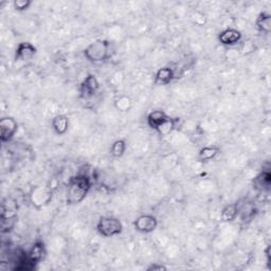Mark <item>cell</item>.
Returning a JSON list of instances; mask_svg holds the SVG:
<instances>
[{
    "label": "cell",
    "mask_w": 271,
    "mask_h": 271,
    "mask_svg": "<svg viewBox=\"0 0 271 271\" xmlns=\"http://www.w3.org/2000/svg\"><path fill=\"white\" fill-rule=\"evenodd\" d=\"M69 118L65 115H57L52 119L51 126L58 136H64L69 128Z\"/></svg>",
    "instance_id": "obj_15"
},
{
    "label": "cell",
    "mask_w": 271,
    "mask_h": 271,
    "mask_svg": "<svg viewBox=\"0 0 271 271\" xmlns=\"http://www.w3.org/2000/svg\"><path fill=\"white\" fill-rule=\"evenodd\" d=\"M178 121H179V119H177V118H171L170 117L156 131L159 134H161V136H163V137H165V136H168L170 133L173 132V130L175 129V127L177 125Z\"/></svg>",
    "instance_id": "obj_20"
},
{
    "label": "cell",
    "mask_w": 271,
    "mask_h": 271,
    "mask_svg": "<svg viewBox=\"0 0 271 271\" xmlns=\"http://www.w3.org/2000/svg\"><path fill=\"white\" fill-rule=\"evenodd\" d=\"M158 227V219L153 214H142L133 221V228L140 233L149 234L154 232Z\"/></svg>",
    "instance_id": "obj_4"
},
{
    "label": "cell",
    "mask_w": 271,
    "mask_h": 271,
    "mask_svg": "<svg viewBox=\"0 0 271 271\" xmlns=\"http://www.w3.org/2000/svg\"><path fill=\"white\" fill-rule=\"evenodd\" d=\"M38 53V49L31 43H20L15 50V60L26 61L32 59Z\"/></svg>",
    "instance_id": "obj_10"
},
{
    "label": "cell",
    "mask_w": 271,
    "mask_h": 271,
    "mask_svg": "<svg viewBox=\"0 0 271 271\" xmlns=\"http://www.w3.org/2000/svg\"><path fill=\"white\" fill-rule=\"evenodd\" d=\"M256 29L264 33L269 34L271 32V15L268 12H261L255 19Z\"/></svg>",
    "instance_id": "obj_16"
},
{
    "label": "cell",
    "mask_w": 271,
    "mask_h": 271,
    "mask_svg": "<svg viewBox=\"0 0 271 271\" xmlns=\"http://www.w3.org/2000/svg\"><path fill=\"white\" fill-rule=\"evenodd\" d=\"M236 206L239 210L238 217L242 219L243 223H250L257 214V208L252 201L242 199L236 202Z\"/></svg>",
    "instance_id": "obj_8"
},
{
    "label": "cell",
    "mask_w": 271,
    "mask_h": 271,
    "mask_svg": "<svg viewBox=\"0 0 271 271\" xmlns=\"http://www.w3.org/2000/svg\"><path fill=\"white\" fill-rule=\"evenodd\" d=\"M238 216H239V210L236 202L225 206L220 212V220L224 221V223H232V221L236 219Z\"/></svg>",
    "instance_id": "obj_17"
},
{
    "label": "cell",
    "mask_w": 271,
    "mask_h": 271,
    "mask_svg": "<svg viewBox=\"0 0 271 271\" xmlns=\"http://www.w3.org/2000/svg\"><path fill=\"white\" fill-rule=\"evenodd\" d=\"M271 186V174L269 170L262 171L253 179V189L258 192H269Z\"/></svg>",
    "instance_id": "obj_13"
},
{
    "label": "cell",
    "mask_w": 271,
    "mask_h": 271,
    "mask_svg": "<svg viewBox=\"0 0 271 271\" xmlns=\"http://www.w3.org/2000/svg\"><path fill=\"white\" fill-rule=\"evenodd\" d=\"M46 255H47L46 246L45 243L42 241L35 242L32 245V247L28 250V256L30 258V261L35 265L40 264L46 257Z\"/></svg>",
    "instance_id": "obj_11"
},
{
    "label": "cell",
    "mask_w": 271,
    "mask_h": 271,
    "mask_svg": "<svg viewBox=\"0 0 271 271\" xmlns=\"http://www.w3.org/2000/svg\"><path fill=\"white\" fill-rule=\"evenodd\" d=\"M127 149V144L124 139H119L116 140L112 146H110V156L114 158H121L123 155L125 154Z\"/></svg>",
    "instance_id": "obj_19"
},
{
    "label": "cell",
    "mask_w": 271,
    "mask_h": 271,
    "mask_svg": "<svg viewBox=\"0 0 271 271\" xmlns=\"http://www.w3.org/2000/svg\"><path fill=\"white\" fill-rule=\"evenodd\" d=\"M167 268L164 266V265H161V264H157V263H155V264H152L151 266H149V267H147L146 268V270L147 271H155V270H166Z\"/></svg>",
    "instance_id": "obj_23"
},
{
    "label": "cell",
    "mask_w": 271,
    "mask_h": 271,
    "mask_svg": "<svg viewBox=\"0 0 271 271\" xmlns=\"http://www.w3.org/2000/svg\"><path fill=\"white\" fill-rule=\"evenodd\" d=\"M219 153H220V149L217 145L204 146L198 153V159L202 162L210 161V160H213L214 158H216Z\"/></svg>",
    "instance_id": "obj_18"
},
{
    "label": "cell",
    "mask_w": 271,
    "mask_h": 271,
    "mask_svg": "<svg viewBox=\"0 0 271 271\" xmlns=\"http://www.w3.org/2000/svg\"><path fill=\"white\" fill-rule=\"evenodd\" d=\"M30 200L34 207L41 209L52 200V191L47 187H35L30 193Z\"/></svg>",
    "instance_id": "obj_6"
},
{
    "label": "cell",
    "mask_w": 271,
    "mask_h": 271,
    "mask_svg": "<svg viewBox=\"0 0 271 271\" xmlns=\"http://www.w3.org/2000/svg\"><path fill=\"white\" fill-rule=\"evenodd\" d=\"M96 231L103 238H114L123 232V224L117 217L103 216L97 221Z\"/></svg>",
    "instance_id": "obj_3"
},
{
    "label": "cell",
    "mask_w": 271,
    "mask_h": 271,
    "mask_svg": "<svg viewBox=\"0 0 271 271\" xmlns=\"http://www.w3.org/2000/svg\"><path fill=\"white\" fill-rule=\"evenodd\" d=\"M91 178L87 174H78L72 176L67 184L66 204L75 206L82 202L91 190Z\"/></svg>",
    "instance_id": "obj_1"
},
{
    "label": "cell",
    "mask_w": 271,
    "mask_h": 271,
    "mask_svg": "<svg viewBox=\"0 0 271 271\" xmlns=\"http://www.w3.org/2000/svg\"><path fill=\"white\" fill-rule=\"evenodd\" d=\"M131 104H132L131 98L127 95H121L115 101V107L123 113L128 112L131 108Z\"/></svg>",
    "instance_id": "obj_21"
},
{
    "label": "cell",
    "mask_w": 271,
    "mask_h": 271,
    "mask_svg": "<svg viewBox=\"0 0 271 271\" xmlns=\"http://www.w3.org/2000/svg\"><path fill=\"white\" fill-rule=\"evenodd\" d=\"M243 39V34L240 30L234 28H227L218 34V42L227 47H232L240 44Z\"/></svg>",
    "instance_id": "obj_9"
},
{
    "label": "cell",
    "mask_w": 271,
    "mask_h": 271,
    "mask_svg": "<svg viewBox=\"0 0 271 271\" xmlns=\"http://www.w3.org/2000/svg\"><path fill=\"white\" fill-rule=\"evenodd\" d=\"M100 89V83H98L94 75H88L80 85V95L81 97L88 100L91 98Z\"/></svg>",
    "instance_id": "obj_7"
},
{
    "label": "cell",
    "mask_w": 271,
    "mask_h": 271,
    "mask_svg": "<svg viewBox=\"0 0 271 271\" xmlns=\"http://www.w3.org/2000/svg\"><path fill=\"white\" fill-rule=\"evenodd\" d=\"M31 5H32V2H30V0H15V2L13 3L14 9L19 12L28 10L31 7Z\"/></svg>",
    "instance_id": "obj_22"
},
{
    "label": "cell",
    "mask_w": 271,
    "mask_h": 271,
    "mask_svg": "<svg viewBox=\"0 0 271 271\" xmlns=\"http://www.w3.org/2000/svg\"><path fill=\"white\" fill-rule=\"evenodd\" d=\"M18 130V123L12 117H5L0 120V140L3 143L10 142Z\"/></svg>",
    "instance_id": "obj_5"
},
{
    "label": "cell",
    "mask_w": 271,
    "mask_h": 271,
    "mask_svg": "<svg viewBox=\"0 0 271 271\" xmlns=\"http://www.w3.org/2000/svg\"><path fill=\"white\" fill-rule=\"evenodd\" d=\"M168 118L170 116H167L163 110H153V112L147 115V125L150 126V128L157 130Z\"/></svg>",
    "instance_id": "obj_14"
},
{
    "label": "cell",
    "mask_w": 271,
    "mask_h": 271,
    "mask_svg": "<svg viewBox=\"0 0 271 271\" xmlns=\"http://www.w3.org/2000/svg\"><path fill=\"white\" fill-rule=\"evenodd\" d=\"M115 53L112 42L107 40H96L84 49L83 54L90 63H103L108 60Z\"/></svg>",
    "instance_id": "obj_2"
},
{
    "label": "cell",
    "mask_w": 271,
    "mask_h": 271,
    "mask_svg": "<svg viewBox=\"0 0 271 271\" xmlns=\"http://www.w3.org/2000/svg\"><path fill=\"white\" fill-rule=\"evenodd\" d=\"M175 79V72L171 67H162L157 70L154 76V84L158 86H165L173 82Z\"/></svg>",
    "instance_id": "obj_12"
}]
</instances>
